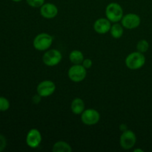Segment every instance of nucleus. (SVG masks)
<instances>
[{
	"instance_id": "9",
	"label": "nucleus",
	"mask_w": 152,
	"mask_h": 152,
	"mask_svg": "<svg viewBox=\"0 0 152 152\" xmlns=\"http://www.w3.org/2000/svg\"><path fill=\"white\" fill-rule=\"evenodd\" d=\"M56 90L54 83L50 80H44L37 86V91L42 97H46L53 94Z\"/></svg>"
},
{
	"instance_id": "23",
	"label": "nucleus",
	"mask_w": 152,
	"mask_h": 152,
	"mask_svg": "<svg viewBox=\"0 0 152 152\" xmlns=\"http://www.w3.org/2000/svg\"><path fill=\"white\" fill-rule=\"evenodd\" d=\"M120 129L122 132H126V131L128 130V127L126 124H122L121 126H120Z\"/></svg>"
},
{
	"instance_id": "2",
	"label": "nucleus",
	"mask_w": 152,
	"mask_h": 152,
	"mask_svg": "<svg viewBox=\"0 0 152 152\" xmlns=\"http://www.w3.org/2000/svg\"><path fill=\"white\" fill-rule=\"evenodd\" d=\"M105 15L107 19L113 23L120 22L124 16L123 7L117 2L110 3L105 8Z\"/></svg>"
},
{
	"instance_id": "15",
	"label": "nucleus",
	"mask_w": 152,
	"mask_h": 152,
	"mask_svg": "<svg viewBox=\"0 0 152 152\" xmlns=\"http://www.w3.org/2000/svg\"><path fill=\"white\" fill-rule=\"evenodd\" d=\"M69 59L74 65H80L84 60V55L80 50H74L69 54Z\"/></svg>"
},
{
	"instance_id": "18",
	"label": "nucleus",
	"mask_w": 152,
	"mask_h": 152,
	"mask_svg": "<svg viewBox=\"0 0 152 152\" xmlns=\"http://www.w3.org/2000/svg\"><path fill=\"white\" fill-rule=\"evenodd\" d=\"M10 108V102L5 97L0 96V111H6Z\"/></svg>"
},
{
	"instance_id": "25",
	"label": "nucleus",
	"mask_w": 152,
	"mask_h": 152,
	"mask_svg": "<svg viewBox=\"0 0 152 152\" xmlns=\"http://www.w3.org/2000/svg\"><path fill=\"white\" fill-rule=\"evenodd\" d=\"M12 1H15V2H19V1H21L22 0H12Z\"/></svg>"
},
{
	"instance_id": "3",
	"label": "nucleus",
	"mask_w": 152,
	"mask_h": 152,
	"mask_svg": "<svg viewBox=\"0 0 152 152\" xmlns=\"http://www.w3.org/2000/svg\"><path fill=\"white\" fill-rule=\"evenodd\" d=\"M53 37L47 33H41L34 38L33 46L34 48L39 51L48 50L53 43Z\"/></svg>"
},
{
	"instance_id": "13",
	"label": "nucleus",
	"mask_w": 152,
	"mask_h": 152,
	"mask_svg": "<svg viewBox=\"0 0 152 152\" xmlns=\"http://www.w3.org/2000/svg\"><path fill=\"white\" fill-rule=\"evenodd\" d=\"M71 109L74 114H81L85 110V103L83 100L80 98L77 97L73 99L71 102Z\"/></svg>"
},
{
	"instance_id": "17",
	"label": "nucleus",
	"mask_w": 152,
	"mask_h": 152,
	"mask_svg": "<svg viewBox=\"0 0 152 152\" xmlns=\"http://www.w3.org/2000/svg\"><path fill=\"white\" fill-rule=\"evenodd\" d=\"M148 48H149V43L147 40L141 39L137 42V51L144 53L148 51Z\"/></svg>"
},
{
	"instance_id": "24",
	"label": "nucleus",
	"mask_w": 152,
	"mask_h": 152,
	"mask_svg": "<svg viewBox=\"0 0 152 152\" xmlns=\"http://www.w3.org/2000/svg\"><path fill=\"white\" fill-rule=\"evenodd\" d=\"M134 152H143V150L142 149H140V148H136V149H134Z\"/></svg>"
},
{
	"instance_id": "22",
	"label": "nucleus",
	"mask_w": 152,
	"mask_h": 152,
	"mask_svg": "<svg viewBox=\"0 0 152 152\" xmlns=\"http://www.w3.org/2000/svg\"><path fill=\"white\" fill-rule=\"evenodd\" d=\"M41 99H42V96H40L39 94H36L33 96L32 98V102L34 104H39L40 102H41Z\"/></svg>"
},
{
	"instance_id": "14",
	"label": "nucleus",
	"mask_w": 152,
	"mask_h": 152,
	"mask_svg": "<svg viewBox=\"0 0 152 152\" xmlns=\"http://www.w3.org/2000/svg\"><path fill=\"white\" fill-rule=\"evenodd\" d=\"M52 151L53 152H71L72 151V148L65 141H58L53 145Z\"/></svg>"
},
{
	"instance_id": "20",
	"label": "nucleus",
	"mask_w": 152,
	"mask_h": 152,
	"mask_svg": "<svg viewBox=\"0 0 152 152\" xmlns=\"http://www.w3.org/2000/svg\"><path fill=\"white\" fill-rule=\"evenodd\" d=\"M7 145V140L3 135L0 134V152L2 151Z\"/></svg>"
},
{
	"instance_id": "8",
	"label": "nucleus",
	"mask_w": 152,
	"mask_h": 152,
	"mask_svg": "<svg viewBox=\"0 0 152 152\" xmlns=\"http://www.w3.org/2000/svg\"><path fill=\"white\" fill-rule=\"evenodd\" d=\"M140 17L136 13H128L121 19L122 25L126 29H135L140 26Z\"/></svg>"
},
{
	"instance_id": "7",
	"label": "nucleus",
	"mask_w": 152,
	"mask_h": 152,
	"mask_svg": "<svg viewBox=\"0 0 152 152\" xmlns=\"http://www.w3.org/2000/svg\"><path fill=\"white\" fill-rule=\"evenodd\" d=\"M136 134L131 130L123 132L121 137H120V146L125 150H129L133 148L136 144Z\"/></svg>"
},
{
	"instance_id": "11",
	"label": "nucleus",
	"mask_w": 152,
	"mask_h": 152,
	"mask_svg": "<svg viewBox=\"0 0 152 152\" xmlns=\"http://www.w3.org/2000/svg\"><path fill=\"white\" fill-rule=\"evenodd\" d=\"M40 13L45 19H53L58 14V8L53 3H45L40 7Z\"/></svg>"
},
{
	"instance_id": "21",
	"label": "nucleus",
	"mask_w": 152,
	"mask_h": 152,
	"mask_svg": "<svg viewBox=\"0 0 152 152\" xmlns=\"http://www.w3.org/2000/svg\"><path fill=\"white\" fill-rule=\"evenodd\" d=\"M82 65H83V67H84L85 68H86V69H89V68H91L92 67L93 62H92V60L91 59L87 58V59H84Z\"/></svg>"
},
{
	"instance_id": "1",
	"label": "nucleus",
	"mask_w": 152,
	"mask_h": 152,
	"mask_svg": "<svg viewBox=\"0 0 152 152\" xmlns=\"http://www.w3.org/2000/svg\"><path fill=\"white\" fill-rule=\"evenodd\" d=\"M126 65L131 70H138L143 67L145 63V57L139 51L131 53L126 58Z\"/></svg>"
},
{
	"instance_id": "12",
	"label": "nucleus",
	"mask_w": 152,
	"mask_h": 152,
	"mask_svg": "<svg viewBox=\"0 0 152 152\" xmlns=\"http://www.w3.org/2000/svg\"><path fill=\"white\" fill-rule=\"evenodd\" d=\"M111 28V22L105 18H100L96 20L94 24V29L97 34H105L110 31Z\"/></svg>"
},
{
	"instance_id": "10",
	"label": "nucleus",
	"mask_w": 152,
	"mask_h": 152,
	"mask_svg": "<svg viewBox=\"0 0 152 152\" xmlns=\"http://www.w3.org/2000/svg\"><path fill=\"white\" fill-rule=\"evenodd\" d=\"M42 134L37 129H32L28 132L26 137V143L30 148H36L42 142Z\"/></svg>"
},
{
	"instance_id": "19",
	"label": "nucleus",
	"mask_w": 152,
	"mask_h": 152,
	"mask_svg": "<svg viewBox=\"0 0 152 152\" xmlns=\"http://www.w3.org/2000/svg\"><path fill=\"white\" fill-rule=\"evenodd\" d=\"M29 6L32 7H41L45 4V0H26Z\"/></svg>"
},
{
	"instance_id": "4",
	"label": "nucleus",
	"mask_w": 152,
	"mask_h": 152,
	"mask_svg": "<svg viewBox=\"0 0 152 152\" xmlns=\"http://www.w3.org/2000/svg\"><path fill=\"white\" fill-rule=\"evenodd\" d=\"M87 75V69L83 65H74L69 68L68 76L70 80L74 83H80L83 81Z\"/></svg>"
},
{
	"instance_id": "5",
	"label": "nucleus",
	"mask_w": 152,
	"mask_h": 152,
	"mask_svg": "<svg viewBox=\"0 0 152 152\" xmlns=\"http://www.w3.org/2000/svg\"><path fill=\"white\" fill-rule=\"evenodd\" d=\"M62 53L56 49H52L46 51L42 56V61L47 66H55L57 65L62 60Z\"/></svg>"
},
{
	"instance_id": "6",
	"label": "nucleus",
	"mask_w": 152,
	"mask_h": 152,
	"mask_svg": "<svg viewBox=\"0 0 152 152\" xmlns=\"http://www.w3.org/2000/svg\"><path fill=\"white\" fill-rule=\"evenodd\" d=\"M100 120V114L96 110L93 108L84 110L81 114V120L85 125L94 126L99 123Z\"/></svg>"
},
{
	"instance_id": "16",
	"label": "nucleus",
	"mask_w": 152,
	"mask_h": 152,
	"mask_svg": "<svg viewBox=\"0 0 152 152\" xmlns=\"http://www.w3.org/2000/svg\"><path fill=\"white\" fill-rule=\"evenodd\" d=\"M123 32H124V30H123V25H120L117 22L111 25V28L110 29V33H111V35L114 39H120V37H123Z\"/></svg>"
}]
</instances>
